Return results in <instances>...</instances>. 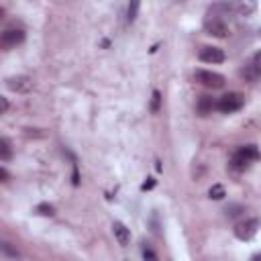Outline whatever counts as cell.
<instances>
[{
    "label": "cell",
    "instance_id": "obj_1",
    "mask_svg": "<svg viewBox=\"0 0 261 261\" xmlns=\"http://www.w3.org/2000/svg\"><path fill=\"white\" fill-rule=\"evenodd\" d=\"M204 31L208 33V35H212V37H216V39H224V37H228V24L218 16V14H214V12H210L208 14V18L204 20Z\"/></svg>",
    "mask_w": 261,
    "mask_h": 261
},
{
    "label": "cell",
    "instance_id": "obj_2",
    "mask_svg": "<svg viewBox=\"0 0 261 261\" xmlns=\"http://www.w3.org/2000/svg\"><path fill=\"white\" fill-rule=\"evenodd\" d=\"M243 104H245L243 94H239V92H228V94H224V96L216 102V108H218L220 112H224V114H230V112L241 110Z\"/></svg>",
    "mask_w": 261,
    "mask_h": 261
},
{
    "label": "cell",
    "instance_id": "obj_3",
    "mask_svg": "<svg viewBox=\"0 0 261 261\" xmlns=\"http://www.w3.org/2000/svg\"><path fill=\"white\" fill-rule=\"evenodd\" d=\"M259 224H261L259 218H245L243 222H239V224L234 226V237L241 239V241H251V239L257 234Z\"/></svg>",
    "mask_w": 261,
    "mask_h": 261
},
{
    "label": "cell",
    "instance_id": "obj_4",
    "mask_svg": "<svg viewBox=\"0 0 261 261\" xmlns=\"http://www.w3.org/2000/svg\"><path fill=\"white\" fill-rule=\"evenodd\" d=\"M196 82H200L202 86L210 88V90H218L224 86V75L216 73V71H208V69H198L196 71Z\"/></svg>",
    "mask_w": 261,
    "mask_h": 261
},
{
    "label": "cell",
    "instance_id": "obj_5",
    "mask_svg": "<svg viewBox=\"0 0 261 261\" xmlns=\"http://www.w3.org/2000/svg\"><path fill=\"white\" fill-rule=\"evenodd\" d=\"M228 10H232L239 16H251L257 8V0H226Z\"/></svg>",
    "mask_w": 261,
    "mask_h": 261
},
{
    "label": "cell",
    "instance_id": "obj_6",
    "mask_svg": "<svg viewBox=\"0 0 261 261\" xmlns=\"http://www.w3.org/2000/svg\"><path fill=\"white\" fill-rule=\"evenodd\" d=\"M24 41V31L22 29H6L4 33H2V37H0V45L4 47V49H10V47H16V45H20Z\"/></svg>",
    "mask_w": 261,
    "mask_h": 261
},
{
    "label": "cell",
    "instance_id": "obj_7",
    "mask_svg": "<svg viewBox=\"0 0 261 261\" xmlns=\"http://www.w3.org/2000/svg\"><path fill=\"white\" fill-rule=\"evenodd\" d=\"M198 57H200V61H204V63H222L224 61V51L220 49V47H202L200 49V53H198Z\"/></svg>",
    "mask_w": 261,
    "mask_h": 261
},
{
    "label": "cell",
    "instance_id": "obj_8",
    "mask_svg": "<svg viewBox=\"0 0 261 261\" xmlns=\"http://www.w3.org/2000/svg\"><path fill=\"white\" fill-rule=\"evenodd\" d=\"M6 86H8V90H12V92H29L31 86H33V82H31V77H27V75H14V77H8V80H6Z\"/></svg>",
    "mask_w": 261,
    "mask_h": 261
},
{
    "label": "cell",
    "instance_id": "obj_9",
    "mask_svg": "<svg viewBox=\"0 0 261 261\" xmlns=\"http://www.w3.org/2000/svg\"><path fill=\"white\" fill-rule=\"evenodd\" d=\"M112 232H114V239L118 241V245H120V247H126V245L130 243V230H128L122 222H118V220H116V222L112 224Z\"/></svg>",
    "mask_w": 261,
    "mask_h": 261
},
{
    "label": "cell",
    "instance_id": "obj_10",
    "mask_svg": "<svg viewBox=\"0 0 261 261\" xmlns=\"http://www.w3.org/2000/svg\"><path fill=\"white\" fill-rule=\"evenodd\" d=\"M198 114H202V116H208L214 108H216V102H214V98L212 96H208V94H204V96H200V100H198Z\"/></svg>",
    "mask_w": 261,
    "mask_h": 261
},
{
    "label": "cell",
    "instance_id": "obj_11",
    "mask_svg": "<svg viewBox=\"0 0 261 261\" xmlns=\"http://www.w3.org/2000/svg\"><path fill=\"white\" fill-rule=\"evenodd\" d=\"M251 163H253V161H251L249 157H245V155H243L239 149L234 151V155H232V159H230V167H232L234 171H245V169H247Z\"/></svg>",
    "mask_w": 261,
    "mask_h": 261
},
{
    "label": "cell",
    "instance_id": "obj_12",
    "mask_svg": "<svg viewBox=\"0 0 261 261\" xmlns=\"http://www.w3.org/2000/svg\"><path fill=\"white\" fill-rule=\"evenodd\" d=\"M239 151H241L245 157H249L251 161H257V159L261 157V153H259L257 145H243V147H239Z\"/></svg>",
    "mask_w": 261,
    "mask_h": 261
},
{
    "label": "cell",
    "instance_id": "obj_13",
    "mask_svg": "<svg viewBox=\"0 0 261 261\" xmlns=\"http://www.w3.org/2000/svg\"><path fill=\"white\" fill-rule=\"evenodd\" d=\"M139 8H141V0H128V8H126V18H128V22H135V20H137Z\"/></svg>",
    "mask_w": 261,
    "mask_h": 261
},
{
    "label": "cell",
    "instance_id": "obj_14",
    "mask_svg": "<svg viewBox=\"0 0 261 261\" xmlns=\"http://www.w3.org/2000/svg\"><path fill=\"white\" fill-rule=\"evenodd\" d=\"M10 157H12L10 143H8V139H6V137H2V139H0V159H2V161H8Z\"/></svg>",
    "mask_w": 261,
    "mask_h": 261
},
{
    "label": "cell",
    "instance_id": "obj_15",
    "mask_svg": "<svg viewBox=\"0 0 261 261\" xmlns=\"http://www.w3.org/2000/svg\"><path fill=\"white\" fill-rule=\"evenodd\" d=\"M208 196H210V200H222V198L226 196V192H224V186H220V184H214V186L208 190Z\"/></svg>",
    "mask_w": 261,
    "mask_h": 261
},
{
    "label": "cell",
    "instance_id": "obj_16",
    "mask_svg": "<svg viewBox=\"0 0 261 261\" xmlns=\"http://www.w3.org/2000/svg\"><path fill=\"white\" fill-rule=\"evenodd\" d=\"M35 210H37V214H41V216H53V214H55V206H53V204H47V202H41Z\"/></svg>",
    "mask_w": 261,
    "mask_h": 261
},
{
    "label": "cell",
    "instance_id": "obj_17",
    "mask_svg": "<svg viewBox=\"0 0 261 261\" xmlns=\"http://www.w3.org/2000/svg\"><path fill=\"white\" fill-rule=\"evenodd\" d=\"M249 65L253 67V71L257 73V77H261V51H257V53L253 55V59H251Z\"/></svg>",
    "mask_w": 261,
    "mask_h": 261
},
{
    "label": "cell",
    "instance_id": "obj_18",
    "mask_svg": "<svg viewBox=\"0 0 261 261\" xmlns=\"http://www.w3.org/2000/svg\"><path fill=\"white\" fill-rule=\"evenodd\" d=\"M159 104H161V94L155 90V92H153V100H151V110L157 112V110H159Z\"/></svg>",
    "mask_w": 261,
    "mask_h": 261
},
{
    "label": "cell",
    "instance_id": "obj_19",
    "mask_svg": "<svg viewBox=\"0 0 261 261\" xmlns=\"http://www.w3.org/2000/svg\"><path fill=\"white\" fill-rule=\"evenodd\" d=\"M241 212H243V206H239V204H232V206L226 208V216H230V218L232 216H239Z\"/></svg>",
    "mask_w": 261,
    "mask_h": 261
},
{
    "label": "cell",
    "instance_id": "obj_20",
    "mask_svg": "<svg viewBox=\"0 0 261 261\" xmlns=\"http://www.w3.org/2000/svg\"><path fill=\"white\" fill-rule=\"evenodd\" d=\"M2 253L8 255V257H18V251L10 247V243H2Z\"/></svg>",
    "mask_w": 261,
    "mask_h": 261
},
{
    "label": "cell",
    "instance_id": "obj_21",
    "mask_svg": "<svg viewBox=\"0 0 261 261\" xmlns=\"http://www.w3.org/2000/svg\"><path fill=\"white\" fill-rule=\"evenodd\" d=\"M143 257H145V259H157V255H155L151 249H147V247L143 249Z\"/></svg>",
    "mask_w": 261,
    "mask_h": 261
},
{
    "label": "cell",
    "instance_id": "obj_22",
    "mask_svg": "<svg viewBox=\"0 0 261 261\" xmlns=\"http://www.w3.org/2000/svg\"><path fill=\"white\" fill-rule=\"evenodd\" d=\"M0 177H2V181H4V184L8 181V177H10V175H8V171H6V167H0Z\"/></svg>",
    "mask_w": 261,
    "mask_h": 261
},
{
    "label": "cell",
    "instance_id": "obj_23",
    "mask_svg": "<svg viewBox=\"0 0 261 261\" xmlns=\"http://www.w3.org/2000/svg\"><path fill=\"white\" fill-rule=\"evenodd\" d=\"M153 186H155V181H153V179H149V181H145V184H143V190H151Z\"/></svg>",
    "mask_w": 261,
    "mask_h": 261
},
{
    "label": "cell",
    "instance_id": "obj_24",
    "mask_svg": "<svg viewBox=\"0 0 261 261\" xmlns=\"http://www.w3.org/2000/svg\"><path fill=\"white\" fill-rule=\"evenodd\" d=\"M6 110H8V100H6V98H2V114H4Z\"/></svg>",
    "mask_w": 261,
    "mask_h": 261
},
{
    "label": "cell",
    "instance_id": "obj_25",
    "mask_svg": "<svg viewBox=\"0 0 261 261\" xmlns=\"http://www.w3.org/2000/svg\"><path fill=\"white\" fill-rule=\"evenodd\" d=\"M259 35H261V31H259Z\"/></svg>",
    "mask_w": 261,
    "mask_h": 261
}]
</instances>
